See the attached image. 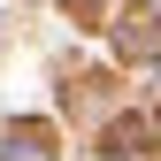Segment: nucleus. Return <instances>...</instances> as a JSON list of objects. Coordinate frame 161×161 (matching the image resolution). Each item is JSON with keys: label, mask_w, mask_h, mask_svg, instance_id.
I'll use <instances>...</instances> for the list:
<instances>
[{"label": "nucleus", "mask_w": 161, "mask_h": 161, "mask_svg": "<svg viewBox=\"0 0 161 161\" xmlns=\"http://www.w3.org/2000/svg\"><path fill=\"white\" fill-rule=\"evenodd\" d=\"M0 161H54V146H46V130H15Z\"/></svg>", "instance_id": "f257e3e1"}]
</instances>
